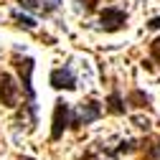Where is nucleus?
Wrapping results in <instances>:
<instances>
[{"label":"nucleus","mask_w":160,"mask_h":160,"mask_svg":"<svg viewBox=\"0 0 160 160\" xmlns=\"http://www.w3.org/2000/svg\"><path fill=\"white\" fill-rule=\"evenodd\" d=\"M15 69L21 74V84H23V92L28 97V107H31V114L36 117V89L31 84V74H33V58H15Z\"/></svg>","instance_id":"obj_1"},{"label":"nucleus","mask_w":160,"mask_h":160,"mask_svg":"<svg viewBox=\"0 0 160 160\" xmlns=\"http://www.w3.org/2000/svg\"><path fill=\"white\" fill-rule=\"evenodd\" d=\"M99 117H102V104L99 102H82L76 109H71V127H87Z\"/></svg>","instance_id":"obj_2"},{"label":"nucleus","mask_w":160,"mask_h":160,"mask_svg":"<svg viewBox=\"0 0 160 160\" xmlns=\"http://www.w3.org/2000/svg\"><path fill=\"white\" fill-rule=\"evenodd\" d=\"M71 127V104L58 99L53 107V127H51V140H61L64 130Z\"/></svg>","instance_id":"obj_3"},{"label":"nucleus","mask_w":160,"mask_h":160,"mask_svg":"<svg viewBox=\"0 0 160 160\" xmlns=\"http://www.w3.org/2000/svg\"><path fill=\"white\" fill-rule=\"evenodd\" d=\"M21 97V84H15L10 74H0V102L5 107H15Z\"/></svg>","instance_id":"obj_4"},{"label":"nucleus","mask_w":160,"mask_h":160,"mask_svg":"<svg viewBox=\"0 0 160 160\" xmlns=\"http://www.w3.org/2000/svg\"><path fill=\"white\" fill-rule=\"evenodd\" d=\"M127 23V13L119 10V8H104L102 13H99V26H102L104 31H119Z\"/></svg>","instance_id":"obj_5"},{"label":"nucleus","mask_w":160,"mask_h":160,"mask_svg":"<svg viewBox=\"0 0 160 160\" xmlns=\"http://www.w3.org/2000/svg\"><path fill=\"white\" fill-rule=\"evenodd\" d=\"M48 82H51V87L53 89H76V76H74V71L69 69V66H64V69H53L51 71V76H48Z\"/></svg>","instance_id":"obj_6"},{"label":"nucleus","mask_w":160,"mask_h":160,"mask_svg":"<svg viewBox=\"0 0 160 160\" xmlns=\"http://www.w3.org/2000/svg\"><path fill=\"white\" fill-rule=\"evenodd\" d=\"M107 109L112 114H125V99L119 97V92H112L109 99H107Z\"/></svg>","instance_id":"obj_7"},{"label":"nucleus","mask_w":160,"mask_h":160,"mask_svg":"<svg viewBox=\"0 0 160 160\" xmlns=\"http://www.w3.org/2000/svg\"><path fill=\"white\" fill-rule=\"evenodd\" d=\"M13 18L18 21V26L21 28H26V31H36V18H31V15H23V13H18V10H13Z\"/></svg>","instance_id":"obj_8"},{"label":"nucleus","mask_w":160,"mask_h":160,"mask_svg":"<svg viewBox=\"0 0 160 160\" xmlns=\"http://www.w3.org/2000/svg\"><path fill=\"white\" fill-rule=\"evenodd\" d=\"M132 150H137V142H135V140H122L117 150H109V155H114V158H117V155H122V152L127 155V152H132Z\"/></svg>","instance_id":"obj_9"},{"label":"nucleus","mask_w":160,"mask_h":160,"mask_svg":"<svg viewBox=\"0 0 160 160\" xmlns=\"http://www.w3.org/2000/svg\"><path fill=\"white\" fill-rule=\"evenodd\" d=\"M127 102H132L135 107H148V102H150V99H148L142 92H132V94L127 97Z\"/></svg>","instance_id":"obj_10"},{"label":"nucleus","mask_w":160,"mask_h":160,"mask_svg":"<svg viewBox=\"0 0 160 160\" xmlns=\"http://www.w3.org/2000/svg\"><path fill=\"white\" fill-rule=\"evenodd\" d=\"M21 8L23 10H38V13H43V15L48 13V8H43L41 3H36V0H21Z\"/></svg>","instance_id":"obj_11"},{"label":"nucleus","mask_w":160,"mask_h":160,"mask_svg":"<svg viewBox=\"0 0 160 160\" xmlns=\"http://www.w3.org/2000/svg\"><path fill=\"white\" fill-rule=\"evenodd\" d=\"M150 51H152V56H155V61H160V36L150 43Z\"/></svg>","instance_id":"obj_12"},{"label":"nucleus","mask_w":160,"mask_h":160,"mask_svg":"<svg viewBox=\"0 0 160 160\" xmlns=\"http://www.w3.org/2000/svg\"><path fill=\"white\" fill-rule=\"evenodd\" d=\"M148 28H160V15H158V18H152V21L148 23Z\"/></svg>","instance_id":"obj_13"},{"label":"nucleus","mask_w":160,"mask_h":160,"mask_svg":"<svg viewBox=\"0 0 160 160\" xmlns=\"http://www.w3.org/2000/svg\"><path fill=\"white\" fill-rule=\"evenodd\" d=\"M82 160H99V158H97V155H94V152H87V155H84V158H82Z\"/></svg>","instance_id":"obj_14"},{"label":"nucleus","mask_w":160,"mask_h":160,"mask_svg":"<svg viewBox=\"0 0 160 160\" xmlns=\"http://www.w3.org/2000/svg\"><path fill=\"white\" fill-rule=\"evenodd\" d=\"M58 3H61V0H51V5H53V8H58Z\"/></svg>","instance_id":"obj_15"},{"label":"nucleus","mask_w":160,"mask_h":160,"mask_svg":"<svg viewBox=\"0 0 160 160\" xmlns=\"http://www.w3.org/2000/svg\"><path fill=\"white\" fill-rule=\"evenodd\" d=\"M26 160H33V158H26Z\"/></svg>","instance_id":"obj_16"}]
</instances>
